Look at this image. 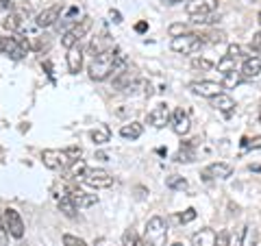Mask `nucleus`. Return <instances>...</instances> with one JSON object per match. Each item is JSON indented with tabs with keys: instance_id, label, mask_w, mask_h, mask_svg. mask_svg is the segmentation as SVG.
Masks as SVG:
<instances>
[{
	"instance_id": "obj_1",
	"label": "nucleus",
	"mask_w": 261,
	"mask_h": 246,
	"mask_svg": "<svg viewBox=\"0 0 261 246\" xmlns=\"http://www.w3.org/2000/svg\"><path fill=\"white\" fill-rule=\"evenodd\" d=\"M122 59H124V57H122V53L118 51V48L109 46L107 51H102L100 55H96L92 59V63H89V68H87L89 79H92V81H105V79L113 77V72H116L118 63Z\"/></svg>"
},
{
	"instance_id": "obj_2",
	"label": "nucleus",
	"mask_w": 261,
	"mask_h": 246,
	"mask_svg": "<svg viewBox=\"0 0 261 246\" xmlns=\"http://www.w3.org/2000/svg\"><path fill=\"white\" fill-rule=\"evenodd\" d=\"M29 39L24 35H0V53L7 55L9 59L20 61L29 53Z\"/></svg>"
},
{
	"instance_id": "obj_3",
	"label": "nucleus",
	"mask_w": 261,
	"mask_h": 246,
	"mask_svg": "<svg viewBox=\"0 0 261 246\" xmlns=\"http://www.w3.org/2000/svg\"><path fill=\"white\" fill-rule=\"evenodd\" d=\"M202 44L205 42H202L200 35H196V33H183V35H178V37H172L170 48H172L174 53H181V55H194V53L200 51Z\"/></svg>"
},
{
	"instance_id": "obj_4",
	"label": "nucleus",
	"mask_w": 261,
	"mask_h": 246,
	"mask_svg": "<svg viewBox=\"0 0 261 246\" xmlns=\"http://www.w3.org/2000/svg\"><path fill=\"white\" fill-rule=\"evenodd\" d=\"M83 183L87 187H94V190H105V187L113 185V175L105 168H92L83 175Z\"/></svg>"
},
{
	"instance_id": "obj_5",
	"label": "nucleus",
	"mask_w": 261,
	"mask_h": 246,
	"mask_svg": "<svg viewBox=\"0 0 261 246\" xmlns=\"http://www.w3.org/2000/svg\"><path fill=\"white\" fill-rule=\"evenodd\" d=\"M166 237H168L166 220H163L161 216L150 218L148 225H146V240L152 242L154 246H166Z\"/></svg>"
},
{
	"instance_id": "obj_6",
	"label": "nucleus",
	"mask_w": 261,
	"mask_h": 246,
	"mask_svg": "<svg viewBox=\"0 0 261 246\" xmlns=\"http://www.w3.org/2000/svg\"><path fill=\"white\" fill-rule=\"evenodd\" d=\"M92 29V18H83V20H79V24L72 31H68L65 35L61 37V46L63 48H70L72 46H76V44H81V39H83L85 35H87V31Z\"/></svg>"
},
{
	"instance_id": "obj_7",
	"label": "nucleus",
	"mask_w": 261,
	"mask_h": 246,
	"mask_svg": "<svg viewBox=\"0 0 261 246\" xmlns=\"http://www.w3.org/2000/svg\"><path fill=\"white\" fill-rule=\"evenodd\" d=\"M185 11L190 18H207L218 11V0H190L185 5Z\"/></svg>"
},
{
	"instance_id": "obj_8",
	"label": "nucleus",
	"mask_w": 261,
	"mask_h": 246,
	"mask_svg": "<svg viewBox=\"0 0 261 246\" xmlns=\"http://www.w3.org/2000/svg\"><path fill=\"white\" fill-rule=\"evenodd\" d=\"M3 223H5L7 233H9L11 237H15V240H22V237H24V220H22V216L15 209H11V207L5 209Z\"/></svg>"
},
{
	"instance_id": "obj_9",
	"label": "nucleus",
	"mask_w": 261,
	"mask_h": 246,
	"mask_svg": "<svg viewBox=\"0 0 261 246\" xmlns=\"http://www.w3.org/2000/svg\"><path fill=\"white\" fill-rule=\"evenodd\" d=\"M42 161L48 170H65L72 163L68 151H44Z\"/></svg>"
},
{
	"instance_id": "obj_10",
	"label": "nucleus",
	"mask_w": 261,
	"mask_h": 246,
	"mask_svg": "<svg viewBox=\"0 0 261 246\" xmlns=\"http://www.w3.org/2000/svg\"><path fill=\"white\" fill-rule=\"evenodd\" d=\"M190 89L205 98H216L222 94V85L216 83V81H194V83H190Z\"/></svg>"
},
{
	"instance_id": "obj_11",
	"label": "nucleus",
	"mask_w": 261,
	"mask_h": 246,
	"mask_svg": "<svg viewBox=\"0 0 261 246\" xmlns=\"http://www.w3.org/2000/svg\"><path fill=\"white\" fill-rule=\"evenodd\" d=\"M135 81H137V72L130 70L128 65H126L122 72L113 75V87L120 89V92H126V89H130V87L135 85Z\"/></svg>"
},
{
	"instance_id": "obj_12",
	"label": "nucleus",
	"mask_w": 261,
	"mask_h": 246,
	"mask_svg": "<svg viewBox=\"0 0 261 246\" xmlns=\"http://www.w3.org/2000/svg\"><path fill=\"white\" fill-rule=\"evenodd\" d=\"M146 122H148L150 127L154 129H163L170 122V109H168V105H157L148 116H146Z\"/></svg>"
},
{
	"instance_id": "obj_13",
	"label": "nucleus",
	"mask_w": 261,
	"mask_h": 246,
	"mask_svg": "<svg viewBox=\"0 0 261 246\" xmlns=\"http://www.w3.org/2000/svg\"><path fill=\"white\" fill-rule=\"evenodd\" d=\"M170 125L176 135H187L190 133V116L183 109H174L172 116H170Z\"/></svg>"
},
{
	"instance_id": "obj_14",
	"label": "nucleus",
	"mask_w": 261,
	"mask_h": 246,
	"mask_svg": "<svg viewBox=\"0 0 261 246\" xmlns=\"http://www.w3.org/2000/svg\"><path fill=\"white\" fill-rule=\"evenodd\" d=\"M59 15H61V5H53V7H48V9H44L42 13L37 15V27H39V29H48V27H53V24L59 22Z\"/></svg>"
},
{
	"instance_id": "obj_15",
	"label": "nucleus",
	"mask_w": 261,
	"mask_h": 246,
	"mask_svg": "<svg viewBox=\"0 0 261 246\" xmlns=\"http://www.w3.org/2000/svg\"><path fill=\"white\" fill-rule=\"evenodd\" d=\"M233 175V168L228 166V163H222V161H216V163H211V166L205 168V172H202V177L207 179H228Z\"/></svg>"
},
{
	"instance_id": "obj_16",
	"label": "nucleus",
	"mask_w": 261,
	"mask_h": 246,
	"mask_svg": "<svg viewBox=\"0 0 261 246\" xmlns=\"http://www.w3.org/2000/svg\"><path fill=\"white\" fill-rule=\"evenodd\" d=\"M261 72V59L259 57H246L242 63V70H240V75L244 81H248V79H255L257 75Z\"/></svg>"
},
{
	"instance_id": "obj_17",
	"label": "nucleus",
	"mask_w": 261,
	"mask_h": 246,
	"mask_svg": "<svg viewBox=\"0 0 261 246\" xmlns=\"http://www.w3.org/2000/svg\"><path fill=\"white\" fill-rule=\"evenodd\" d=\"M79 24V7H70L68 13L63 15V18H59V22H57V29H59V33H68L72 31Z\"/></svg>"
},
{
	"instance_id": "obj_18",
	"label": "nucleus",
	"mask_w": 261,
	"mask_h": 246,
	"mask_svg": "<svg viewBox=\"0 0 261 246\" xmlns=\"http://www.w3.org/2000/svg\"><path fill=\"white\" fill-rule=\"evenodd\" d=\"M214 107H216L220 113H222L224 118H231V116H233V111H235V101H233V98L228 96V94L222 92L220 96L214 98Z\"/></svg>"
},
{
	"instance_id": "obj_19",
	"label": "nucleus",
	"mask_w": 261,
	"mask_h": 246,
	"mask_svg": "<svg viewBox=\"0 0 261 246\" xmlns=\"http://www.w3.org/2000/svg\"><path fill=\"white\" fill-rule=\"evenodd\" d=\"M218 233L214 229H200L192 235V246H216Z\"/></svg>"
},
{
	"instance_id": "obj_20",
	"label": "nucleus",
	"mask_w": 261,
	"mask_h": 246,
	"mask_svg": "<svg viewBox=\"0 0 261 246\" xmlns=\"http://www.w3.org/2000/svg\"><path fill=\"white\" fill-rule=\"evenodd\" d=\"M81 65H83V48H81V44H76L68 51V70L72 75H79Z\"/></svg>"
},
{
	"instance_id": "obj_21",
	"label": "nucleus",
	"mask_w": 261,
	"mask_h": 246,
	"mask_svg": "<svg viewBox=\"0 0 261 246\" xmlns=\"http://www.w3.org/2000/svg\"><path fill=\"white\" fill-rule=\"evenodd\" d=\"M70 196H72V201H74L76 209H87V207H94V205L98 203V196H96V194H85V192H81V190L70 192Z\"/></svg>"
},
{
	"instance_id": "obj_22",
	"label": "nucleus",
	"mask_w": 261,
	"mask_h": 246,
	"mask_svg": "<svg viewBox=\"0 0 261 246\" xmlns=\"http://www.w3.org/2000/svg\"><path fill=\"white\" fill-rule=\"evenodd\" d=\"M142 133H144V127L140 122H128V125H124L120 129V135L124 139H140Z\"/></svg>"
},
{
	"instance_id": "obj_23",
	"label": "nucleus",
	"mask_w": 261,
	"mask_h": 246,
	"mask_svg": "<svg viewBox=\"0 0 261 246\" xmlns=\"http://www.w3.org/2000/svg\"><path fill=\"white\" fill-rule=\"evenodd\" d=\"M3 27H5L7 31H20V29L24 27V13H22V11L9 13V15H7V20L3 22Z\"/></svg>"
},
{
	"instance_id": "obj_24",
	"label": "nucleus",
	"mask_w": 261,
	"mask_h": 246,
	"mask_svg": "<svg viewBox=\"0 0 261 246\" xmlns=\"http://www.w3.org/2000/svg\"><path fill=\"white\" fill-rule=\"evenodd\" d=\"M109 137H111V131L107 125H98L94 131H92V142L96 146H102V144H107L109 142Z\"/></svg>"
},
{
	"instance_id": "obj_25",
	"label": "nucleus",
	"mask_w": 261,
	"mask_h": 246,
	"mask_svg": "<svg viewBox=\"0 0 261 246\" xmlns=\"http://www.w3.org/2000/svg\"><path fill=\"white\" fill-rule=\"evenodd\" d=\"M59 211L63 216H68V218H74L76 216V205H74V201H72V196L70 194H65V196H61L59 199Z\"/></svg>"
},
{
	"instance_id": "obj_26",
	"label": "nucleus",
	"mask_w": 261,
	"mask_h": 246,
	"mask_svg": "<svg viewBox=\"0 0 261 246\" xmlns=\"http://www.w3.org/2000/svg\"><path fill=\"white\" fill-rule=\"evenodd\" d=\"M68 168H70V170H68V177H70V179H79V177L83 179V175L87 172V166H85V161H83V159L72 161Z\"/></svg>"
},
{
	"instance_id": "obj_27",
	"label": "nucleus",
	"mask_w": 261,
	"mask_h": 246,
	"mask_svg": "<svg viewBox=\"0 0 261 246\" xmlns=\"http://www.w3.org/2000/svg\"><path fill=\"white\" fill-rule=\"evenodd\" d=\"M218 72H220L222 77H226V75H231V72H235V59H233V57L224 55L222 59L218 61Z\"/></svg>"
},
{
	"instance_id": "obj_28",
	"label": "nucleus",
	"mask_w": 261,
	"mask_h": 246,
	"mask_svg": "<svg viewBox=\"0 0 261 246\" xmlns=\"http://www.w3.org/2000/svg\"><path fill=\"white\" fill-rule=\"evenodd\" d=\"M192 159H194L192 144H185V146H181V151H178V153L174 155V161H178V163H187V161H192Z\"/></svg>"
},
{
	"instance_id": "obj_29",
	"label": "nucleus",
	"mask_w": 261,
	"mask_h": 246,
	"mask_svg": "<svg viewBox=\"0 0 261 246\" xmlns=\"http://www.w3.org/2000/svg\"><path fill=\"white\" fill-rule=\"evenodd\" d=\"M166 185L170 187V190H187V181H185L183 177H178V175L168 177L166 179Z\"/></svg>"
},
{
	"instance_id": "obj_30",
	"label": "nucleus",
	"mask_w": 261,
	"mask_h": 246,
	"mask_svg": "<svg viewBox=\"0 0 261 246\" xmlns=\"http://www.w3.org/2000/svg\"><path fill=\"white\" fill-rule=\"evenodd\" d=\"M140 237H137V233L133 231V229H126L124 235H122V244L124 246H140Z\"/></svg>"
},
{
	"instance_id": "obj_31",
	"label": "nucleus",
	"mask_w": 261,
	"mask_h": 246,
	"mask_svg": "<svg viewBox=\"0 0 261 246\" xmlns=\"http://www.w3.org/2000/svg\"><path fill=\"white\" fill-rule=\"evenodd\" d=\"M200 37H202V42H211V44H220V42L226 39V35L222 31H211V33H207V35H200Z\"/></svg>"
},
{
	"instance_id": "obj_32",
	"label": "nucleus",
	"mask_w": 261,
	"mask_h": 246,
	"mask_svg": "<svg viewBox=\"0 0 261 246\" xmlns=\"http://www.w3.org/2000/svg\"><path fill=\"white\" fill-rule=\"evenodd\" d=\"M242 81H244L242 75H240L238 70H235V72H231V75H226V77H224V83H222V85H224V87H238Z\"/></svg>"
},
{
	"instance_id": "obj_33",
	"label": "nucleus",
	"mask_w": 261,
	"mask_h": 246,
	"mask_svg": "<svg viewBox=\"0 0 261 246\" xmlns=\"http://www.w3.org/2000/svg\"><path fill=\"white\" fill-rule=\"evenodd\" d=\"M192 68L194 70H202V72H209L211 68H214V61H209V59H192Z\"/></svg>"
},
{
	"instance_id": "obj_34",
	"label": "nucleus",
	"mask_w": 261,
	"mask_h": 246,
	"mask_svg": "<svg viewBox=\"0 0 261 246\" xmlns=\"http://www.w3.org/2000/svg\"><path fill=\"white\" fill-rule=\"evenodd\" d=\"M63 246H87L81 237H76V235H70V233H65L63 235Z\"/></svg>"
},
{
	"instance_id": "obj_35",
	"label": "nucleus",
	"mask_w": 261,
	"mask_h": 246,
	"mask_svg": "<svg viewBox=\"0 0 261 246\" xmlns=\"http://www.w3.org/2000/svg\"><path fill=\"white\" fill-rule=\"evenodd\" d=\"M196 218V209L194 207H190V209H185V214H181L178 216V220H181L183 225H187V223H192V220Z\"/></svg>"
},
{
	"instance_id": "obj_36",
	"label": "nucleus",
	"mask_w": 261,
	"mask_h": 246,
	"mask_svg": "<svg viewBox=\"0 0 261 246\" xmlns=\"http://www.w3.org/2000/svg\"><path fill=\"white\" fill-rule=\"evenodd\" d=\"M250 48H252L255 53H261V31L252 35V39H250Z\"/></svg>"
},
{
	"instance_id": "obj_37",
	"label": "nucleus",
	"mask_w": 261,
	"mask_h": 246,
	"mask_svg": "<svg viewBox=\"0 0 261 246\" xmlns=\"http://www.w3.org/2000/svg\"><path fill=\"white\" fill-rule=\"evenodd\" d=\"M228 233L226 231H222V233H218V237H216V246H228Z\"/></svg>"
},
{
	"instance_id": "obj_38",
	"label": "nucleus",
	"mask_w": 261,
	"mask_h": 246,
	"mask_svg": "<svg viewBox=\"0 0 261 246\" xmlns=\"http://www.w3.org/2000/svg\"><path fill=\"white\" fill-rule=\"evenodd\" d=\"M183 33H185L183 24H172V27H170V35L172 37H178V35H183Z\"/></svg>"
},
{
	"instance_id": "obj_39",
	"label": "nucleus",
	"mask_w": 261,
	"mask_h": 246,
	"mask_svg": "<svg viewBox=\"0 0 261 246\" xmlns=\"http://www.w3.org/2000/svg\"><path fill=\"white\" fill-rule=\"evenodd\" d=\"M246 146H248V149H252V151H257V149H261V135H257V137H252V139H246Z\"/></svg>"
},
{
	"instance_id": "obj_40",
	"label": "nucleus",
	"mask_w": 261,
	"mask_h": 246,
	"mask_svg": "<svg viewBox=\"0 0 261 246\" xmlns=\"http://www.w3.org/2000/svg\"><path fill=\"white\" fill-rule=\"evenodd\" d=\"M228 57H233V59H238V57L242 55V48L238 46V44H231V46H228V53H226Z\"/></svg>"
},
{
	"instance_id": "obj_41",
	"label": "nucleus",
	"mask_w": 261,
	"mask_h": 246,
	"mask_svg": "<svg viewBox=\"0 0 261 246\" xmlns=\"http://www.w3.org/2000/svg\"><path fill=\"white\" fill-rule=\"evenodd\" d=\"M135 31L137 33H146V31H148V22H137L135 24Z\"/></svg>"
},
{
	"instance_id": "obj_42",
	"label": "nucleus",
	"mask_w": 261,
	"mask_h": 246,
	"mask_svg": "<svg viewBox=\"0 0 261 246\" xmlns=\"http://www.w3.org/2000/svg\"><path fill=\"white\" fill-rule=\"evenodd\" d=\"M109 15H111V20H113V22H116V24H120V22H122V15H120V11H116V9H111V13H109Z\"/></svg>"
},
{
	"instance_id": "obj_43",
	"label": "nucleus",
	"mask_w": 261,
	"mask_h": 246,
	"mask_svg": "<svg viewBox=\"0 0 261 246\" xmlns=\"http://www.w3.org/2000/svg\"><path fill=\"white\" fill-rule=\"evenodd\" d=\"M11 9V0H0V11Z\"/></svg>"
},
{
	"instance_id": "obj_44",
	"label": "nucleus",
	"mask_w": 261,
	"mask_h": 246,
	"mask_svg": "<svg viewBox=\"0 0 261 246\" xmlns=\"http://www.w3.org/2000/svg\"><path fill=\"white\" fill-rule=\"evenodd\" d=\"M5 231L7 229H5V223H3V216H0V237H5Z\"/></svg>"
},
{
	"instance_id": "obj_45",
	"label": "nucleus",
	"mask_w": 261,
	"mask_h": 246,
	"mask_svg": "<svg viewBox=\"0 0 261 246\" xmlns=\"http://www.w3.org/2000/svg\"><path fill=\"white\" fill-rule=\"evenodd\" d=\"M96 159H102V161H107L109 157H107V155H105V153H98V155H96Z\"/></svg>"
},
{
	"instance_id": "obj_46",
	"label": "nucleus",
	"mask_w": 261,
	"mask_h": 246,
	"mask_svg": "<svg viewBox=\"0 0 261 246\" xmlns=\"http://www.w3.org/2000/svg\"><path fill=\"white\" fill-rule=\"evenodd\" d=\"M166 5H176V3H183V0H163Z\"/></svg>"
},
{
	"instance_id": "obj_47",
	"label": "nucleus",
	"mask_w": 261,
	"mask_h": 246,
	"mask_svg": "<svg viewBox=\"0 0 261 246\" xmlns=\"http://www.w3.org/2000/svg\"><path fill=\"white\" fill-rule=\"evenodd\" d=\"M140 246H154V244H152V242H148V240H142V242H140Z\"/></svg>"
},
{
	"instance_id": "obj_48",
	"label": "nucleus",
	"mask_w": 261,
	"mask_h": 246,
	"mask_svg": "<svg viewBox=\"0 0 261 246\" xmlns=\"http://www.w3.org/2000/svg\"><path fill=\"white\" fill-rule=\"evenodd\" d=\"M172 246H183V244H181V242H176V244H172Z\"/></svg>"
},
{
	"instance_id": "obj_49",
	"label": "nucleus",
	"mask_w": 261,
	"mask_h": 246,
	"mask_svg": "<svg viewBox=\"0 0 261 246\" xmlns=\"http://www.w3.org/2000/svg\"><path fill=\"white\" fill-rule=\"evenodd\" d=\"M259 24H261V13H259Z\"/></svg>"
},
{
	"instance_id": "obj_50",
	"label": "nucleus",
	"mask_w": 261,
	"mask_h": 246,
	"mask_svg": "<svg viewBox=\"0 0 261 246\" xmlns=\"http://www.w3.org/2000/svg\"><path fill=\"white\" fill-rule=\"evenodd\" d=\"M24 246H27V244H24Z\"/></svg>"
}]
</instances>
